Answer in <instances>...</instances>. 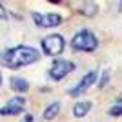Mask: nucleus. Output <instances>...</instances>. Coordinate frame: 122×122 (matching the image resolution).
<instances>
[{
    "mask_svg": "<svg viewBox=\"0 0 122 122\" xmlns=\"http://www.w3.org/2000/svg\"><path fill=\"white\" fill-rule=\"evenodd\" d=\"M40 58V53L31 46H15L0 51V64L9 69H18L35 64Z\"/></svg>",
    "mask_w": 122,
    "mask_h": 122,
    "instance_id": "1",
    "label": "nucleus"
},
{
    "mask_svg": "<svg viewBox=\"0 0 122 122\" xmlns=\"http://www.w3.org/2000/svg\"><path fill=\"white\" fill-rule=\"evenodd\" d=\"M71 47L76 53H80V51H84V53H93V51L98 47V38L91 29H80L73 35Z\"/></svg>",
    "mask_w": 122,
    "mask_h": 122,
    "instance_id": "2",
    "label": "nucleus"
},
{
    "mask_svg": "<svg viewBox=\"0 0 122 122\" xmlns=\"http://www.w3.org/2000/svg\"><path fill=\"white\" fill-rule=\"evenodd\" d=\"M40 47L47 56H58L66 47V40L62 35L53 33V35H47L40 40Z\"/></svg>",
    "mask_w": 122,
    "mask_h": 122,
    "instance_id": "3",
    "label": "nucleus"
},
{
    "mask_svg": "<svg viewBox=\"0 0 122 122\" xmlns=\"http://www.w3.org/2000/svg\"><path fill=\"white\" fill-rule=\"evenodd\" d=\"M75 71V62L71 60H66V58H56L49 67V78L55 82H60L62 78H66L69 73Z\"/></svg>",
    "mask_w": 122,
    "mask_h": 122,
    "instance_id": "4",
    "label": "nucleus"
},
{
    "mask_svg": "<svg viewBox=\"0 0 122 122\" xmlns=\"http://www.w3.org/2000/svg\"><path fill=\"white\" fill-rule=\"evenodd\" d=\"M98 80V71L97 69H91V71H87L86 75L80 78V82H76L75 86L69 89V97H80L82 93H86L89 87Z\"/></svg>",
    "mask_w": 122,
    "mask_h": 122,
    "instance_id": "5",
    "label": "nucleus"
},
{
    "mask_svg": "<svg viewBox=\"0 0 122 122\" xmlns=\"http://www.w3.org/2000/svg\"><path fill=\"white\" fill-rule=\"evenodd\" d=\"M38 27H56L62 24V15L58 13H31Z\"/></svg>",
    "mask_w": 122,
    "mask_h": 122,
    "instance_id": "6",
    "label": "nucleus"
},
{
    "mask_svg": "<svg viewBox=\"0 0 122 122\" xmlns=\"http://www.w3.org/2000/svg\"><path fill=\"white\" fill-rule=\"evenodd\" d=\"M25 107V97L24 95H15L0 107V115H18Z\"/></svg>",
    "mask_w": 122,
    "mask_h": 122,
    "instance_id": "7",
    "label": "nucleus"
},
{
    "mask_svg": "<svg viewBox=\"0 0 122 122\" xmlns=\"http://www.w3.org/2000/svg\"><path fill=\"white\" fill-rule=\"evenodd\" d=\"M91 107H93L91 100H80V102H76L75 106H73V115H75L76 118H82V117H86L87 113L91 111Z\"/></svg>",
    "mask_w": 122,
    "mask_h": 122,
    "instance_id": "8",
    "label": "nucleus"
},
{
    "mask_svg": "<svg viewBox=\"0 0 122 122\" xmlns=\"http://www.w3.org/2000/svg\"><path fill=\"white\" fill-rule=\"evenodd\" d=\"M9 86H11V89L15 93H25L27 89H29V82L25 80V78H22V76H13L9 80Z\"/></svg>",
    "mask_w": 122,
    "mask_h": 122,
    "instance_id": "9",
    "label": "nucleus"
},
{
    "mask_svg": "<svg viewBox=\"0 0 122 122\" xmlns=\"http://www.w3.org/2000/svg\"><path fill=\"white\" fill-rule=\"evenodd\" d=\"M58 113H60V102H51L49 106H46L42 117H44V120H53Z\"/></svg>",
    "mask_w": 122,
    "mask_h": 122,
    "instance_id": "10",
    "label": "nucleus"
},
{
    "mask_svg": "<svg viewBox=\"0 0 122 122\" xmlns=\"http://www.w3.org/2000/svg\"><path fill=\"white\" fill-rule=\"evenodd\" d=\"M78 11H80L82 15H86V16H93V15H97L98 5L95 4V2H84V4L78 7Z\"/></svg>",
    "mask_w": 122,
    "mask_h": 122,
    "instance_id": "11",
    "label": "nucleus"
},
{
    "mask_svg": "<svg viewBox=\"0 0 122 122\" xmlns=\"http://www.w3.org/2000/svg\"><path fill=\"white\" fill-rule=\"evenodd\" d=\"M109 76H111V73H109V69H104V73H102V76H100V82H98V86L100 87H104L109 82Z\"/></svg>",
    "mask_w": 122,
    "mask_h": 122,
    "instance_id": "12",
    "label": "nucleus"
},
{
    "mask_svg": "<svg viewBox=\"0 0 122 122\" xmlns=\"http://www.w3.org/2000/svg\"><path fill=\"white\" fill-rule=\"evenodd\" d=\"M107 113H109L111 117H120V115H122V102H120V104H117V106H113Z\"/></svg>",
    "mask_w": 122,
    "mask_h": 122,
    "instance_id": "13",
    "label": "nucleus"
},
{
    "mask_svg": "<svg viewBox=\"0 0 122 122\" xmlns=\"http://www.w3.org/2000/svg\"><path fill=\"white\" fill-rule=\"evenodd\" d=\"M0 18H2V20H5V18H7V11H5V7L2 4H0Z\"/></svg>",
    "mask_w": 122,
    "mask_h": 122,
    "instance_id": "14",
    "label": "nucleus"
},
{
    "mask_svg": "<svg viewBox=\"0 0 122 122\" xmlns=\"http://www.w3.org/2000/svg\"><path fill=\"white\" fill-rule=\"evenodd\" d=\"M22 122H33V115H29V113H27V115L24 117V120H22Z\"/></svg>",
    "mask_w": 122,
    "mask_h": 122,
    "instance_id": "15",
    "label": "nucleus"
},
{
    "mask_svg": "<svg viewBox=\"0 0 122 122\" xmlns=\"http://www.w3.org/2000/svg\"><path fill=\"white\" fill-rule=\"evenodd\" d=\"M118 11H122V2H118Z\"/></svg>",
    "mask_w": 122,
    "mask_h": 122,
    "instance_id": "16",
    "label": "nucleus"
},
{
    "mask_svg": "<svg viewBox=\"0 0 122 122\" xmlns=\"http://www.w3.org/2000/svg\"><path fill=\"white\" fill-rule=\"evenodd\" d=\"M118 100H120V102H122V91H120V95H118Z\"/></svg>",
    "mask_w": 122,
    "mask_h": 122,
    "instance_id": "17",
    "label": "nucleus"
},
{
    "mask_svg": "<svg viewBox=\"0 0 122 122\" xmlns=\"http://www.w3.org/2000/svg\"><path fill=\"white\" fill-rule=\"evenodd\" d=\"M0 84H2V73H0Z\"/></svg>",
    "mask_w": 122,
    "mask_h": 122,
    "instance_id": "18",
    "label": "nucleus"
}]
</instances>
